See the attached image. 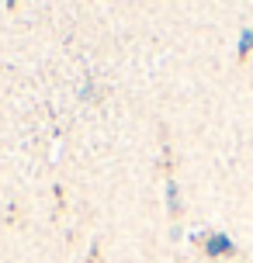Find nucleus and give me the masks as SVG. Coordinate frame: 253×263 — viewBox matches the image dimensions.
<instances>
[]
</instances>
